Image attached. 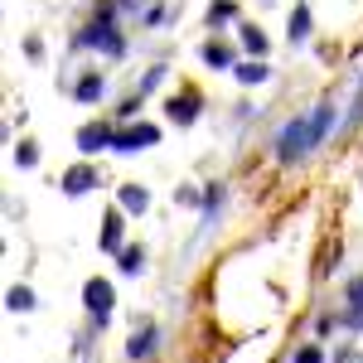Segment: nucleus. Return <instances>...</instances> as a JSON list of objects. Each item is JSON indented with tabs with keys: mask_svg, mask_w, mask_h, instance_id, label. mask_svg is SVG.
<instances>
[{
	"mask_svg": "<svg viewBox=\"0 0 363 363\" xmlns=\"http://www.w3.org/2000/svg\"><path fill=\"white\" fill-rule=\"evenodd\" d=\"M330 121H335V107L325 102V107H315L310 116H296L286 131H281V140H277V155L286 160V165H296L301 155H310L320 140L330 136Z\"/></svg>",
	"mask_w": 363,
	"mask_h": 363,
	"instance_id": "1",
	"label": "nucleus"
},
{
	"mask_svg": "<svg viewBox=\"0 0 363 363\" xmlns=\"http://www.w3.org/2000/svg\"><path fill=\"white\" fill-rule=\"evenodd\" d=\"M78 49H107L112 58H121V54H126V44H121V34L112 29V20H97L92 29H83Z\"/></svg>",
	"mask_w": 363,
	"mask_h": 363,
	"instance_id": "2",
	"label": "nucleus"
},
{
	"mask_svg": "<svg viewBox=\"0 0 363 363\" xmlns=\"http://www.w3.org/2000/svg\"><path fill=\"white\" fill-rule=\"evenodd\" d=\"M83 301H87V310H92V320L97 325H107L112 320V306H116V296H112V286L97 277V281H87L83 286Z\"/></svg>",
	"mask_w": 363,
	"mask_h": 363,
	"instance_id": "3",
	"label": "nucleus"
},
{
	"mask_svg": "<svg viewBox=\"0 0 363 363\" xmlns=\"http://www.w3.org/2000/svg\"><path fill=\"white\" fill-rule=\"evenodd\" d=\"M155 140H160L155 126H126L112 136V150H140V145H155Z\"/></svg>",
	"mask_w": 363,
	"mask_h": 363,
	"instance_id": "4",
	"label": "nucleus"
},
{
	"mask_svg": "<svg viewBox=\"0 0 363 363\" xmlns=\"http://www.w3.org/2000/svg\"><path fill=\"white\" fill-rule=\"evenodd\" d=\"M112 126H107V121H92V126H83V131H78V150H83V155H92V150H102V145H112Z\"/></svg>",
	"mask_w": 363,
	"mask_h": 363,
	"instance_id": "5",
	"label": "nucleus"
},
{
	"mask_svg": "<svg viewBox=\"0 0 363 363\" xmlns=\"http://www.w3.org/2000/svg\"><path fill=\"white\" fill-rule=\"evenodd\" d=\"M87 189H97V169H87V165H73L68 174H63V194H68V199L87 194Z\"/></svg>",
	"mask_w": 363,
	"mask_h": 363,
	"instance_id": "6",
	"label": "nucleus"
},
{
	"mask_svg": "<svg viewBox=\"0 0 363 363\" xmlns=\"http://www.w3.org/2000/svg\"><path fill=\"white\" fill-rule=\"evenodd\" d=\"M169 116H174L179 126H189V121L199 116V92H184V97H174V102H169Z\"/></svg>",
	"mask_w": 363,
	"mask_h": 363,
	"instance_id": "7",
	"label": "nucleus"
},
{
	"mask_svg": "<svg viewBox=\"0 0 363 363\" xmlns=\"http://www.w3.org/2000/svg\"><path fill=\"white\" fill-rule=\"evenodd\" d=\"M34 306H39V301H34V291H29V286H15V291L5 296V310H10V315H29Z\"/></svg>",
	"mask_w": 363,
	"mask_h": 363,
	"instance_id": "8",
	"label": "nucleus"
},
{
	"mask_svg": "<svg viewBox=\"0 0 363 363\" xmlns=\"http://www.w3.org/2000/svg\"><path fill=\"white\" fill-rule=\"evenodd\" d=\"M121 208H126V213H145V208H150V194H145L140 184H126V189H121Z\"/></svg>",
	"mask_w": 363,
	"mask_h": 363,
	"instance_id": "9",
	"label": "nucleus"
},
{
	"mask_svg": "<svg viewBox=\"0 0 363 363\" xmlns=\"http://www.w3.org/2000/svg\"><path fill=\"white\" fill-rule=\"evenodd\" d=\"M102 247L121 252V213H107V218H102Z\"/></svg>",
	"mask_w": 363,
	"mask_h": 363,
	"instance_id": "10",
	"label": "nucleus"
},
{
	"mask_svg": "<svg viewBox=\"0 0 363 363\" xmlns=\"http://www.w3.org/2000/svg\"><path fill=\"white\" fill-rule=\"evenodd\" d=\"M272 73H267V63H238V83H247V87H257V83H267Z\"/></svg>",
	"mask_w": 363,
	"mask_h": 363,
	"instance_id": "11",
	"label": "nucleus"
},
{
	"mask_svg": "<svg viewBox=\"0 0 363 363\" xmlns=\"http://www.w3.org/2000/svg\"><path fill=\"white\" fill-rule=\"evenodd\" d=\"M203 58H208V63H213V68H233V63H238V58H233V49H228V44H203Z\"/></svg>",
	"mask_w": 363,
	"mask_h": 363,
	"instance_id": "12",
	"label": "nucleus"
},
{
	"mask_svg": "<svg viewBox=\"0 0 363 363\" xmlns=\"http://www.w3.org/2000/svg\"><path fill=\"white\" fill-rule=\"evenodd\" d=\"M73 97H78V102H97V97H102V78H97V73H87Z\"/></svg>",
	"mask_w": 363,
	"mask_h": 363,
	"instance_id": "13",
	"label": "nucleus"
},
{
	"mask_svg": "<svg viewBox=\"0 0 363 363\" xmlns=\"http://www.w3.org/2000/svg\"><path fill=\"white\" fill-rule=\"evenodd\" d=\"M140 262H145V247H121V272H126V277H136Z\"/></svg>",
	"mask_w": 363,
	"mask_h": 363,
	"instance_id": "14",
	"label": "nucleus"
},
{
	"mask_svg": "<svg viewBox=\"0 0 363 363\" xmlns=\"http://www.w3.org/2000/svg\"><path fill=\"white\" fill-rule=\"evenodd\" d=\"M310 34V10L306 5H301V10H296V15H291V39H296V44H301V39H306Z\"/></svg>",
	"mask_w": 363,
	"mask_h": 363,
	"instance_id": "15",
	"label": "nucleus"
},
{
	"mask_svg": "<svg viewBox=\"0 0 363 363\" xmlns=\"http://www.w3.org/2000/svg\"><path fill=\"white\" fill-rule=\"evenodd\" d=\"M150 344H155V330H140V335L131 339V349H126V354H131V359H145V354H150Z\"/></svg>",
	"mask_w": 363,
	"mask_h": 363,
	"instance_id": "16",
	"label": "nucleus"
},
{
	"mask_svg": "<svg viewBox=\"0 0 363 363\" xmlns=\"http://www.w3.org/2000/svg\"><path fill=\"white\" fill-rule=\"evenodd\" d=\"M242 44H247V54H267V34H262V29H242Z\"/></svg>",
	"mask_w": 363,
	"mask_h": 363,
	"instance_id": "17",
	"label": "nucleus"
},
{
	"mask_svg": "<svg viewBox=\"0 0 363 363\" xmlns=\"http://www.w3.org/2000/svg\"><path fill=\"white\" fill-rule=\"evenodd\" d=\"M15 165H39V145H34V140H25V145L15 150Z\"/></svg>",
	"mask_w": 363,
	"mask_h": 363,
	"instance_id": "18",
	"label": "nucleus"
},
{
	"mask_svg": "<svg viewBox=\"0 0 363 363\" xmlns=\"http://www.w3.org/2000/svg\"><path fill=\"white\" fill-rule=\"evenodd\" d=\"M208 20L218 25V20H238V5H228V0H218L213 10H208Z\"/></svg>",
	"mask_w": 363,
	"mask_h": 363,
	"instance_id": "19",
	"label": "nucleus"
},
{
	"mask_svg": "<svg viewBox=\"0 0 363 363\" xmlns=\"http://www.w3.org/2000/svg\"><path fill=\"white\" fill-rule=\"evenodd\" d=\"M160 78H165V68H150V73L140 78V92H155V87H160Z\"/></svg>",
	"mask_w": 363,
	"mask_h": 363,
	"instance_id": "20",
	"label": "nucleus"
},
{
	"mask_svg": "<svg viewBox=\"0 0 363 363\" xmlns=\"http://www.w3.org/2000/svg\"><path fill=\"white\" fill-rule=\"evenodd\" d=\"M349 306L363 310V277H359V281H349Z\"/></svg>",
	"mask_w": 363,
	"mask_h": 363,
	"instance_id": "21",
	"label": "nucleus"
},
{
	"mask_svg": "<svg viewBox=\"0 0 363 363\" xmlns=\"http://www.w3.org/2000/svg\"><path fill=\"white\" fill-rule=\"evenodd\" d=\"M296 363H320V349H301V354H296Z\"/></svg>",
	"mask_w": 363,
	"mask_h": 363,
	"instance_id": "22",
	"label": "nucleus"
},
{
	"mask_svg": "<svg viewBox=\"0 0 363 363\" xmlns=\"http://www.w3.org/2000/svg\"><path fill=\"white\" fill-rule=\"evenodd\" d=\"M335 363H363V354H354V349H349V354H339Z\"/></svg>",
	"mask_w": 363,
	"mask_h": 363,
	"instance_id": "23",
	"label": "nucleus"
},
{
	"mask_svg": "<svg viewBox=\"0 0 363 363\" xmlns=\"http://www.w3.org/2000/svg\"><path fill=\"white\" fill-rule=\"evenodd\" d=\"M262 5H272V0H262Z\"/></svg>",
	"mask_w": 363,
	"mask_h": 363,
	"instance_id": "24",
	"label": "nucleus"
}]
</instances>
